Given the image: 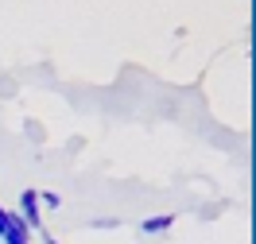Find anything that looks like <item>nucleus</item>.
<instances>
[{
    "label": "nucleus",
    "mask_w": 256,
    "mask_h": 244,
    "mask_svg": "<svg viewBox=\"0 0 256 244\" xmlns=\"http://www.w3.org/2000/svg\"><path fill=\"white\" fill-rule=\"evenodd\" d=\"M12 213H16L20 221L28 225V233H32V237H39V233H43V206H39V190H24V194H20V206H16Z\"/></svg>",
    "instance_id": "f257e3e1"
},
{
    "label": "nucleus",
    "mask_w": 256,
    "mask_h": 244,
    "mask_svg": "<svg viewBox=\"0 0 256 244\" xmlns=\"http://www.w3.org/2000/svg\"><path fill=\"white\" fill-rule=\"evenodd\" d=\"M39 206H43V210H58V206H62V198L50 194V190H39Z\"/></svg>",
    "instance_id": "20e7f679"
},
{
    "label": "nucleus",
    "mask_w": 256,
    "mask_h": 244,
    "mask_svg": "<svg viewBox=\"0 0 256 244\" xmlns=\"http://www.w3.org/2000/svg\"><path fill=\"white\" fill-rule=\"evenodd\" d=\"M175 229V213H156V217H144L140 221V233L144 237H163V233H171Z\"/></svg>",
    "instance_id": "7ed1b4c3"
},
{
    "label": "nucleus",
    "mask_w": 256,
    "mask_h": 244,
    "mask_svg": "<svg viewBox=\"0 0 256 244\" xmlns=\"http://www.w3.org/2000/svg\"><path fill=\"white\" fill-rule=\"evenodd\" d=\"M0 241H4V244H32L28 225H24L12 210H4V206H0Z\"/></svg>",
    "instance_id": "f03ea898"
},
{
    "label": "nucleus",
    "mask_w": 256,
    "mask_h": 244,
    "mask_svg": "<svg viewBox=\"0 0 256 244\" xmlns=\"http://www.w3.org/2000/svg\"><path fill=\"white\" fill-rule=\"evenodd\" d=\"M112 225H116L112 217H97V221H94V229H112Z\"/></svg>",
    "instance_id": "39448f33"
},
{
    "label": "nucleus",
    "mask_w": 256,
    "mask_h": 244,
    "mask_svg": "<svg viewBox=\"0 0 256 244\" xmlns=\"http://www.w3.org/2000/svg\"><path fill=\"white\" fill-rule=\"evenodd\" d=\"M39 241H43V244H58L54 237H50V233H39Z\"/></svg>",
    "instance_id": "423d86ee"
}]
</instances>
